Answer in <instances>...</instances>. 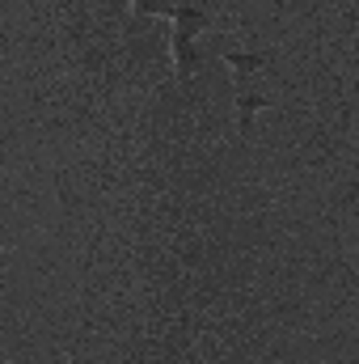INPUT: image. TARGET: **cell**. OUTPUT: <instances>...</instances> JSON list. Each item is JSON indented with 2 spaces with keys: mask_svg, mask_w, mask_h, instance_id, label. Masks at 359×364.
Listing matches in <instances>:
<instances>
[{
  "mask_svg": "<svg viewBox=\"0 0 359 364\" xmlns=\"http://www.w3.org/2000/svg\"><path fill=\"white\" fill-rule=\"evenodd\" d=\"M170 21H174V38H170V47H174V77H178V85H186L199 73V34L211 30V13H203L194 4H174Z\"/></svg>",
  "mask_w": 359,
  "mask_h": 364,
  "instance_id": "6da1fadb",
  "label": "cell"
},
{
  "mask_svg": "<svg viewBox=\"0 0 359 364\" xmlns=\"http://www.w3.org/2000/svg\"><path fill=\"white\" fill-rule=\"evenodd\" d=\"M220 60H224V68L233 73V85H237V93H254L258 73L270 64V55H258V51H224Z\"/></svg>",
  "mask_w": 359,
  "mask_h": 364,
  "instance_id": "7a4b0ae2",
  "label": "cell"
},
{
  "mask_svg": "<svg viewBox=\"0 0 359 364\" xmlns=\"http://www.w3.org/2000/svg\"><path fill=\"white\" fill-rule=\"evenodd\" d=\"M170 0H131V13L136 17H170Z\"/></svg>",
  "mask_w": 359,
  "mask_h": 364,
  "instance_id": "3957f363",
  "label": "cell"
}]
</instances>
